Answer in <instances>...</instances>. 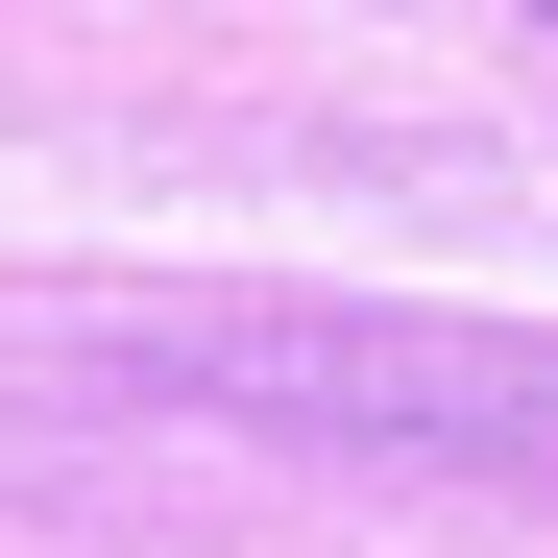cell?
Here are the masks:
<instances>
[{"label":"cell","mask_w":558,"mask_h":558,"mask_svg":"<svg viewBox=\"0 0 558 558\" xmlns=\"http://www.w3.org/2000/svg\"><path fill=\"white\" fill-rule=\"evenodd\" d=\"M195 389L364 413V437H461V461H558V340H195Z\"/></svg>","instance_id":"6da1fadb"}]
</instances>
